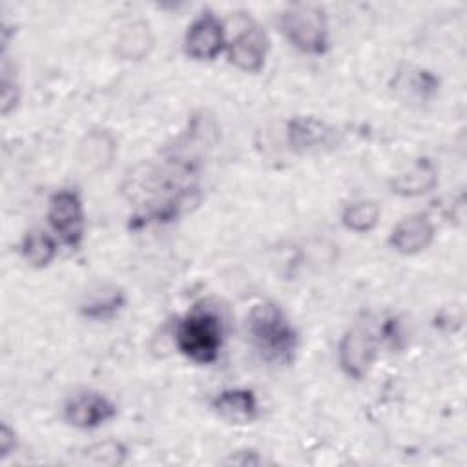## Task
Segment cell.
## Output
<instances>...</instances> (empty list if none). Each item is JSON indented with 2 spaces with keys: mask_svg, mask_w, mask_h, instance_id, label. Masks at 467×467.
Here are the masks:
<instances>
[{
  "mask_svg": "<svg viewBox=\"0 0 467 467\" xmlns=\"http://www.w3.org/2000/svg\"><path fill=\"white\" fill-rule=\"evenodd\" d=\"M250 343L268 363H288L297 348V332L274 301L252 306L246 317Z\"/></svg>",
  "mask_w": 467,
  "mask_h": 467,
  "instance_id": "obj_1",
  "label": "cell"
},
{
  "mask_svg": "<svg viewBox=\"0 0 467 467\" xmlns=\"http://www.w3.org/2000/svg\"><path fill=\"white\" fill-rule=\"evenodd\" d=\"M224 328L221 317L204 306H195L175 327L179 352L193 363L208 365L219 358Z\"/></svg>",
  "mask_w": 467,
  "mask_h": 467,
  "instance_id": "obj_2",
  "label": "cell"
},
{
  "mask_svg": "<svg viewBox=\"0 0 467 467\" xmlns=\"http://www.w3.org/2000/svg\"><path fill=\"white\" fill-rule=\"evenodd\" d=\"M285 38L305 55H325L328 49V20L321 5L310 2L288 4L279 16Z\"/></svg>",
  "mask_w": 467,
  "mask_h": 467,
  "instance_id": "obj_3",
  "label": "cell"
},
{
  "mask_svg": "<svg viewBox=\"0 0 467 467\" xmlns=\"http://www.w3.org/2000/svg\"><path fill=\"white\" fill-rule=\"evenodd\" d=\"M47 221L66 246L78 248L86 232V212L78 192L57 190L47 204Z\"/></svg>",
  "mask_w": 467,
  "mask_h": 467,
  "instance_id": "obj_4",
  "label": "cell"
},
{
  "mask_svg": "<svg viewBox=\"0 0 467 467\" xmlns=\"http://www.w3.org/2000/svg\"><path fill=\"white\" fill-rule=\"evenodd\" d=\"M378 359V337L363 325L348 328L337 345V363L343 374L361 381Z\"/></svg>",
  "mask_w": 467,
  "mask_h": 467,
  "instance_id": "obj_5",
  "label": "cell"
},
{
  "mask_svg": "<svg viewBox=\"0 0 467 467\" xmlns=\"http://www.w3.org/2000/svg\"><path fill=\"white\" fill-rule=\"evenodd\" d=\"M224 46V26L210 9H204L197 18H193L184 33V53L197 62L217 58Z\"/></svg>",
  "mask_w": 467,
  "mask_h": 467,
  "instance_id": "obj_6",
  "label": "cell"
},
{
  "mask_svg": "<svg viewBox=\"0 0 467 467\" xmlns=\"http://www.w3.org/2000/svg\"><path fill=\"white\" fill-rule=\"evenodd\" d=\"M62 414L71 427L91 431L113 420L117 407L108 396L97 390H80L66 400Z\"/></svg>",
  "mask_w": 467,
  "mask_h": 467,
  "instance_id": "obj_7",
  "label": "cell"
},
{
  "mask_svg": "<svg viewBox=\"0 0 467 467\" xmlns=\"http://www.w3.org/2000/svg\"><path fill=\"white\" fill-rule=\"evenodd\" d=\"M270 38L257 24L244 26L226 46L228 62L244 73H259L265 67Z\"/></svg>",
  "mask_w": 467,
  "mask_h": 467,
  "instance_id": "obj_8",
  "label": "cell"
},
{
  "mask_svg": "<svg viewBox=\"0 0 467 467\" xmlns=\"http://www.w3.org/2000/svg\"><path fill=\"white\" fill-rule=\"evenodd\" d=\"M436 235L434 223L423 212L401 217L389 234L390 248L400 255H418L427 250Z\"/></svg>",
  "mask_w": 467,
  "mask_h": 467,
  "instance_id": "obj_9",
  "label": "cell"
},
{
  "mask_svg": "<svg viewBox=\"0 0 467 467\" xmlns=\"http://www.w3.org/2000/svg\"><path fill=\"white\" fill-rule=\"evenodd\" d=\"M212 410L232 425H248L259 418V400L252 389L232 387L217 392L210 401Z\"/></svg>",
  "mask_w": 467,
  "mask_h": 467,
  "instance_id": "obj_10",
  "label": "cell"
},
{
  "mask_svg": "<svg viewBox=\"0 0 467 467\" xmlns=\"http://www.w3.org/2000/svg\"><path fill=\"white\" fill-rule=\"evenodd\" d=\"M286 140L290 148L297 153L319 151L332 144L334 128H330L321 119L310 115H297L292 117L286 124Z\"/></svg>",
  "mask_w": 467,
  "mask_h": 467,
  "instance_id": "obj_11",
  "label": "cell"
},
{
  "mask_svg": "<svg viewBox=\"0 0 467 467\" xmlns=\"http://www.w3.org/2000/svg\"><path fill=\"white\" fill-rule=\"evenodd\" d=\"M438 184V168L431 159H418L409 170L400 171L389 181L390 193L398 197H420Z\"/></svg>",
  "mask_w": 467,
  "mask_h": 467,
  "instance_id": "obj_12",
  "label": "cell"
},
{
  "mask_svg": "<svg viewBox=\"0 0 467 467\" xmlns=\"http://www.w3.org/2000/svg\"><path fill=\"white\" fill-rule=\"evenodd\" d=\"M22 259L33 268H46L57 255V243L51 234L42 228H33L24 234L20 243Z\"/></svg>",
  "mask_w": 467,
  "mask_h": 467,
  "instance_id": "obj_13",
  "label": "cell"
},
{
  "mask_svg": "<svg viewBox=\"0 0 467 467\" xmlns=\"http://www.w3.org/2000/svg\"><path fill=\"white\" fill-rule=\"evenodd\" d=\"M153 47V36L150 26L146 22H131L128 24L120 36L117 38V55L122 60H142L148 57Z\"/></svg>",
  "mask_w": 467,
  "mask_h": 467,
  "instance_id": "obj_14",
  "label": "cell"
},
{
  "mask_svg": "<svg viewBox=\"0 0 467 467\" xmlns=\"http://www.w3.org/2000/svg\"><path fill=\"white\" fill-rule=\"evenodd\" d=\"M113 157H115V140L104 130L89 131L80 142V161L82 164L93 170L108 168Z\"/></svg>",
  "mask_w": 467,
  "mask_h": 467,
  "instance_id": "obj_15",
  "label": "cell"
},
{
  "mask_svg": "<svg viewBox=\"0 0 467 467\" xmlns=\"http://www.w3.org/2000/svg\"><path fill=\"white\" fill-rule=\"evenodd\" d=\"M124 305H126L124 292L117 286H106L80 305V314L88 319L106 321L117 316Z\"/></svg>",
  "mask_w": 467,
  "mask_h": 467,
  "instance_id": "obj_16",
  "label": "cell"
},
{
  "mask_svg": "<svg viewBox=\"0 0 467 467\" xmlns=\"http://www.w3.org/2000/svg\"><path fill=\"white\" fill-rule=\"evenodd\" d=\"M381 217V208L372 199L354 201L345 206L341 212V223L347 230L356 234H368L372 232Z\"/></svg>",
  "mask_w": 467,
  "mask_h": 467,
  "instance_id": "obj_17",
  "label": "cell"
},
{
  "mask_svg": "<svg viewBox=\"0 0 467 467\" xmlns=\"http://www.w3.org/2000/svg\"><path fill=\"white\" fill-rule=\"evenodd\" d=\"M2 115H9L20 102V88L15 78L9 77L7 67L4 66L2 73Z\"/></svg>",
  "mask_w": 467,
  "mask_h": 467,
  "instance_id": "obj_18",
  "label": "cell"
},
{
  "mask_svg": "<svg viewBox=\"0 0 467 467\" xmlns=\"http://www.w3.org/2000/svg\"><path fill=\"white\" fill-rule=\"evenodd\" d=\"M13 449H15V431H11L7 423H4L0 431V458L4 460L5 456H9Z\"/></svg>",
  "mask_w": 467,
  "mask_h": 467,
  "instance_id": "obj_19",
  "label": "cell"
}]
</instances>
